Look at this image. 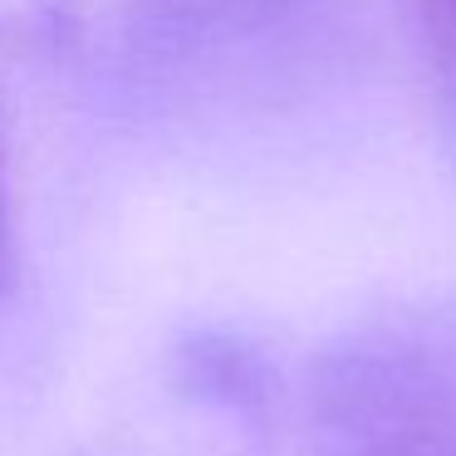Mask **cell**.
Returning a JSON list of instances; mask_svg holds the SVG:
<instances>
[{"mask_svg": "<svg viewBox=\"0 0 456 456\" xmlns=\"http://www.w3.org/2000/svg\"><path fill=\"white\" fill-rule=\"evenodd\" d=\"M344 427L348 456H456V344L363 363Z\"/></svg>", "mask_w": 456, "mask_h": 456, "instance_id": "obj_1", "label": "cell"}, {"mask_svg": "<svg viewBox=\"0 0 456 456\" xmlns=\"http://www.w3.org/2000/svg\"><path fill=\"white\" fill-rule=\"evenodd\" d=\"M417 35H422L432 89L456 133V0H417Z\"/></svg>", "mask_w": 456, "mask_h": 456, "instance_id": "obj_2", "label": "cell"}, {"mask_svg": "<svg viewBox=\"0 0 456 456\" xmlns=\"http://www.w3.org/2000/svg\"><path fill=\"white\" fill-rule=\"evenodd\" d=\"M11 265H15V236H11V191H5V158H0V299L11 289Z\"/></svg>", "mask_w": 456, "mask_h": 456, "instance_id": "obj_3", "label": "cell"}]
</instances>
